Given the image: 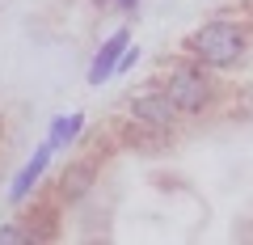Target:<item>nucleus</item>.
Masks as SVG:
<instances>
[{
    "mask_svg": "<svg viewBox=\"0 0 253 245\" xmlns=\"http://www.w3.org/2000/svg\"><path fill=\"white\" fill-rule=\"evenodd\" d=\"M249 26H241V21L232 17H215V21H203L194 34L186 38V51L190 59H199L203 68H211V72H224V68H236L249 55Z\"/></svg>",
    "mask_w": 253,
    "mask_h": 245,
    "instance_id": "f257e3e1",
    "label": "nucleus"
},
{
    "mask_svg": "<svg viewBox=\"0 0 253 245\" xmlns=\"http://www.w3.org/2000/svg\"><path fill=\"white\" fill-rule=\"evenodd\" d=\"M161 89L169 93V101L177 106V114H207L211 101H215V81H211V68H203L199 59L190 64H173L161 76Z\"/></svg>",
    "mask_w": 253,
    "mask_h": 245,
    "instance_id": "f03ea898",
    "label": "nucleus"
},
{
    "mask_svg": "<svg viewBox=\"0 0 253 245\" xmlns=\"http://www.w3.org/2000/svg\"><path fill=\"white\" fill-rule=\"evenodd\" d=\"M131 118H135V123H144V127H152V131H169L181 114H177V106L169 101V93L156 85V89L135 93V98H131Z\"/></svg>",
    "mask_w": 253,
    "mask_h": 245,
    "instance_id": "7ed1b4c3",
    "label": "nucleus"
},
{
    "mask_svg": "<svg viewBox=\"0 0 253 245\" xmlns=\"http://www.w3.org/2000/svg\"><path fill=\"white\" fill-rule=\"evenodd\" d=\"M131 43V34L126 30H114V34L101 43V51L93 55V64H89V85H101L114 76V64H118V55H123V47Z\"/></svg>",
    "mask_w": 253,
    "mask_h": 245,
    "instance_id": "20e7f679",
    "label": "nucleus"
},
{
    "mask_svg": "<svg viewBox=\"0 0 253 245\" xmlns=\"http://www.w3.org/2000/svg\"><path fill=\"white\" fill-rule=\"evenodd\" d=\"M51 152H55V148L42 140V144H38V152L26 161V169L17 173V182L9 186V199H13V203H21V199H26V195L38 186V178H42V173H46V165H51Z\"/></svg>",
    "mask_w": 253,
    "mask_h": 245,
    "instance_id": "39448f33",
    "label": "nucleus"
},
{
    "mask_svg": "<svg viewBox=\"0 0 253 245\" xmlns=\"http://www.w3.org/2000/svg\"><path fill=\"white\" fill-rule=\"evenodd\" d=\"M93 182H97V161H76V165H68V169H63L59 195H63L68 203H76V199H84V195L93 191Z\"/></svg>",
    "mask_w": 253,
    "mask_h": 245,
    "instance_id": "423d86ee",
    "label": "nucleus"
},
{
    "mask_svg": "<svg viewBox=\"0 0 253 245\" xmlns=\"http://www.w3.org/2000/svg\"><path fill=\"white\" fill-rule=\"evenodd\" d=\"M81 127H84V114H59V118L51 123L46 144H51V148H68L76 136H81Z\"/></svg>",
    "mask_w": 253,
    "mask_h": 245,
    "instance_id": "0eeeda50",
    "label": "nucleus"
},
{
    "mask_svg": "<svg viewBox=\"0 0 253 245\" xmlns=\"http://www.w3.org/2000/svg\"><path fill=\"white\" fill-rule=\"evenodd\" d=\"M0 241H30V228H21V224H0Z\"/></svg>",
    "mask_w": 253,
    "mask_h": 245,
    "instance_id": "6e6552de",
    "label": "nucleus"
},
{
    "mask_svg": "<svg viewBox=\"0 0 253 245\" xmlns=\"http://www.w3.org/2000/svg\"><path fill=\"white\" fill-rule=\"evenodd\" d=\"M110 4H114V9H123V13H135V9H139V0H110Z\"/></svg>",
    "mask_w": 253,
    "mask_h": 245,
    "instance_id": "1a4fd4ad",
    "label": "nucleus"
},
{
    "mask_svg": "<svg viewBox=\"0 0 253 245\" xmlns=\"http://www.w3.org/2000/svg\"><path fill=\"white\" fill-rule=\"evenodd\" d=\"M93 4H97V9H106V4H110V0H93Z\"/></svg>",
    "mask_w": 253,
    "mask_h": 245,
    "instance_id": "9d476101",
    "label": "nucleus"
}]
</instances>
